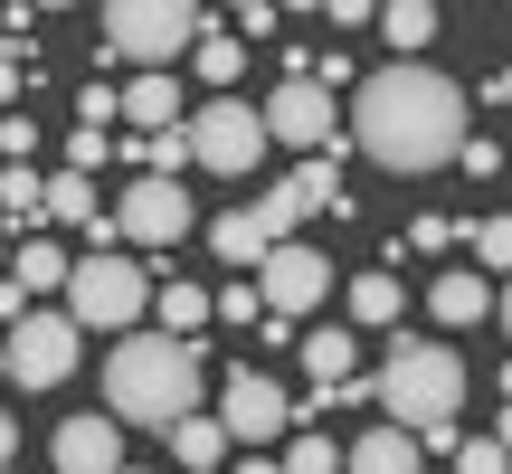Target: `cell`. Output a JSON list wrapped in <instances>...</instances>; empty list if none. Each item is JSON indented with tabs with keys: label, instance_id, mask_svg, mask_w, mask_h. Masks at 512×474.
Wrapping results in <instances>:
<instances>
[{
	"label": "cell",
	"instance_id": "8992f818",
	"mask_svg": "<svg viewBox=\"0 0 512 474\" xmlns=\"http://www.w3.org/2000/svg\"><path fill=\"white\" fill-rule=\"evenodd\" d=\"M181 133H190V162L219 171V181H247V171L266 162V124H256L247 95H219V105L181 114Z\"/></svg>",
	"mask_w": 512,
	"mask_h": 474
},
{
	"label": "cell",
	"instance_id": "8d00e7d4",
	"mask_svg": "<svg viewBox=\"0 0 512 474\" xmlns=\"http://www.w3.org/2000/svg\"><path fill=\"white\" fill-rule=\"evenodd\" d=\"M124 474H143V465H124Z\"/></svg>",
	"mask_w": 512,
	"mask_h": 474
},
{
	"label": "cell",
	"instance_id": "2e32d148",
	"mask_svg": "<svg viewBox=\"0 0 512 474\" xmlns=\"http://www.w3.org/2000/svg\"><path fill=\"white\" fill-rule=\"evenodd\" d=\"M418 465H427V456H418V437H408V427H370V437L342 456V474H418Z\"/></svg>",
	"mask_w": 512,
	"mask_h": 474
},
{
	"label": "cell",
	"instance_id": "f1b7e54d",
	"mask_svg": "<svg viewBox=\"0 0 512 474\" xmlns=\"http://www.w3.org/2000/svg\"><path fill=\"white\" fill-rule=\"evenodd\" d=\"M209 313H228V323H266V304H256V285H228V294H209Z\"/></svg>",
	"mask_w": 512,
	"mask_h": 474
},
{
	"label": "cell",
	"instance_id": "d6a6232c",
	"mask_svg": "<svg viewBox=\"0 0 512 474\" xmlns=\"http://www.w3.org/2000/svg\"><path fill=\"white\" fill-rule=\"evenodd\" d=\"M408 247H418V256H446V247H456V228H446V219H418V228H408Z\"/></svg>",
	"mask_w": 512,
	"mask_h": 474
},
{
	"label": "cell",
	"instance_id": "4fadbf2b",
	"mask_svg": "<svg viewBox=\"0 0 512 474\" xmlns=\"http://www.w3.org/2000/svg\"><path fill=\"white\" fill-rule=\"evenodd\" d=\"M48 219L57 228H86L95 256H105V237H114V219L95 209V181H86V171H57V181H48Z\"/></svg>",
	"mask_w": 512,
	"mask_h": 474
},
{
	"label": "cell",
	"instance_id": "5b68a950",
	"mask_svg": "<svg viewBox=\"0 0 512 474\" xmlns=\"http://www.w3.org/2000/svg\"><path fill=\"white\" fill-rule=\"evenodd\" d=\"M143 304H152V275L105 247V256H76V266H67V304H57V313H67L76 332H133Z\"/></svg>",
	"mask_w": 512,
	"mask_h": 474
},
{
	"label": "cell",
	"instance_id": "3957f363",
	"mask_svg": "<svg viewBox=\"0 0 512 474\" xmlns=\"http://www.w3.org/2000/svg\"><path fill=\"white\" fill-rule=\"evenodd\" d=\"M370 399L389 408L380 427L437 437V427H456V408H465V361L446 342H389V370L370 380Z\"/></svg>",
	"mask_w": 512,
	"mask_h": 474
},
{
	"label": "cell",
	"instance_id": "d4e9b609",
	"mask_svg": "<svg viewBox=\"0 0 512 474\" xmlns=\"http://www.w3.org/2000/svg\"><path fill=\"white\" fill-rule=\"evenodd\" d=\"M152 313H162L171 342H190V332L209 323V294H200V285H162V294H152Z\"/></svg>",
	"mask_w": 512,
	"mask_h": 474
},
{
	"label": "cell",
	"instance_id": "7a4b0ae2",
	"mask_svg": "<svg viewBox=\"0 0 512 474\" xmlns=\"http://www.w3.org/2000/svg\"><path fill=\"white\" fill-rule=\"evenodd\" d=\"M200 342H171V332H133V342H114V361H105V408H114V427H152L162 437L171 418H190L200 408Z\"/></svg>",
	"mask_w": 512,
	"mask_h": 474
},
{
	"label": "cell",
	"instance_id": "484cf974",
	"mask_svg": "<svg viewBox=\"0 0 512 474\" xmlns=\"http://www.w3.org/2000/svg\"><path fill=\"white\" fill-rule=\"evenodd\" d=\"M275 474H342V446H332L323 427H304V437L285 446V465H275Z\"/></svg>",
	"mask_w": 512,
	"mask_h": 474
},
{
	"label": "cell",
	"instance_id": "ac0fdd59",
	"mask_svg": "<svg viewBox=\"0 0 512 474\" xmlns=\"http://www.w3.org/2000/svg\"><path fill=\"white\" fill-rule=\"evenodd\" d=\"M162 437H171V456H181L190 474H219V456H228V437H219V418H200V408H190V418H171Z\"/></svg>",
	"mask_w": 512,
	"mask_h": 474
},
{
	"label": "cell",
	"instance_id": "4dcf8cb0",
	"mask_svg": "<svg viewBox=\"0 0 512 474\" xmlns=\"http://www.w3.org/2000/svg\"><path fill=\"white\" fill-rule=\"evenodd\" d=\"M0 152H10V162H29V152H38V124H29V114H0Z\"/></svg>",
	"mask_w": 512,
	"mask_h": 474
},
{
	"label": "cell",
	"instance_id": "4316f807",
	"mask_svg": "<svg viewBox=\"0 0 512 474\" xmlns=\"http://www.w3.org/2000/svg\"><path fill=\"white\" fill-rule=\"evenodd\" d=\"M456 474H503V437H456Z\"/></svg>",
	"mask_w": 512,
	"mask_h": 474
},
{
	"label": "cell",
	"instance_id": "8fae6325",
	"mask_svg": "<svg viewBox=\"0 0 512 474\" xmlns=\"http://www.w3.org/2000/svg\"><path fill=\"white\" fill-rule=\"evenodd\" d=\"M285 427H294L285 389H275L266 370H238L228 399H219V437H228V446H266V437H285Z\"/></svg>",
	"mask_w": 512,
	"mask_h": 474
},
{
	"label": "cell",
	"instance_id": "277c9868",
	"mask_svg": "<svg viewBox=\"0 0 512 474\" xmlns=\"http://www.w3.org/2000/svg\"><path fill=\"white\" fill-rule=\"evenodd\" d=\"M209 29V10H190V0H105V38L95 48L105 57H133L143 76H171V57H190Z\"/></svg>",
	"mask_w": 512,
	"mask_h": 474
},
{
	"label": "cell",
	"instance_id": "cb8c5ba5",
	"mask_svg": "<svg viewBox=\"0 0 512 474\" xmlns=\"http://www.w3.org/2000/svg\"><path fill=\"white\" fill-rule=\"evenodd\" d=\"M190 67H200L209 86H238V67H247V48H238V38L219 29V19H209V29H200V48H190Z\"/></svg>",
	"mask_w": 512,
	"mask_h": 474
},
{
	"label": "cell",
	"instance_id": "44dd1931",
	"mask_svg": "<svg viewBox=\"0 0 512 474\" xmlns=\"http://www.w3.org/2000/svg\"><path fill=\"white\" fill-rule=\"evenodd\" d=\"M10 266H19V294H67V266H76V256L57 247V237H29Z\"/></svg>",
	"mask_w": 512,
	"mask_h": 474
},
{
	"label": "cell",
	"instance_id": "7402d4cb",
	"mask_svg": "<svg viewBox=\"0 0 512 474\" xmlns=\"http://www.w3.org/2000/svg\"><path fill=\"white\" fill-rule=\"evenodd\" d=\"M209 256H219V266H247V275H256V266H266V228H256L247 209H228V219L209 228Z\"/></svg>",
	"mask_w": 512,
	"mask_h": 474
},
{
	"label": "cell",
	"instance_id": "e0dca14e",
	"mask_svg": "<svg viewBox=\"0 0 512 474\" xmlns=\"http://www.w3.org/2000/svg\"><path fill=\"white\" fill-rule=\"evenodd\" d=\"M294 351H304V370H313V380H323V389H342V380H361V342H351V332H304V342H294Z\"/></svg>",
	"mask_w": 512,
	"mask_h": 474
},
{
	"label": "cell",
	"instance_id": "9c48e42d",
	"mask_svg": "<svg viewBox=\"0 0 512 474\" xmlns=\"http://www.w3.org/2000/svg\"><path fill=\"white\" fill-rule=\"evenodd\" d=\"M247 285H256V304H266L275 323H294V313H313V304H323L332 266H323L313 247H304V237H285V247H266V266H256Z\"/></svg>",
	"mask_w": 512,
	"mask_h": 474
},
{
	"label": "cell",
	"instance_id": "603a6c76",
	"mask_svg": "<svg viewBox=\"0 0 512 474\" xmlns=\"http://www.w3.org/2000/svg\"><path fill=\"white\" fill-rule=\"evenodd\" d=\"M0 219H10V228H38V219H48V181H38L29 162L0 171Z\"/></svg>",
	"mask_w": 512,
	"mask_h": 474
},
{
	"label": "cell",
	"instance_id": "83f0119b",
	"mask_svg": "<svg viewBox=\"0 0 512 474\" xmlns=\"http://www.w3.org/2000/svg\"><path fill=\"white\" fill-rule=\"evenodd\" d=\"M105 152H114V143H105V133H86V124H76V133H67V171H86V181H95V162H105Z\"/></svg>",
	"mask_w": 512,
	"mask_h": 474
},
{
	"label": "cell",
	"instance_id": "30bf717a",
	"mask_svg": "<svg viewBox=\"0 0 512 474\" xmlns=\"http://www.w3.org/2000/svg\"><path fill=\"white\" fill-rule=\"evenodd\" d=\"M114 237H133V247H181L190 237V190L181 181H133L124 209H114Z\"/></svg>",
	"mask_w": 512,
	"mask_h": 474
},
{
	"label": "cell",
	"instance_id": "d6986e66",
	"mask_svg": "<svg viewBox=\"0 0 512 474\" xmlns=\"http://www.w3.org/2000/svg\"><path fill=\"white\" fill-rule=\"evenodd\" d=\"M399 304H408L399 275H380V266L351 275V323H361V332H389V323H399Z\"/></svg>",
	"mask_w": 512,
	"mask_h": 474
},
{
	"label": "cell",
	"instance_id": "836d02e7",
	"mask_svg": "<svg viewBox=\"0 0 512 474\" xmlns=\"http://www.w3.org/2000/svg\"><path fill=\"white\" fill-rule=\"evenodd\" d=\"M19 86H29V76H19V57H0V114L19 105Z\"/></svg>",
	"mask_w": 512,
	"mask_h": 474
},
{
	"label": "cell",
	"instance_id": "1f68e13d",
	"mask_svg": "<svg viewBox=\"0 0 512 474\" xmlns=\"http://www.w3.org/2000/svg\"><path fill=\"white\" fill-rule=\"evenodd\" d=\"M76 114H86V133H105V114H114V86H105V76H95V86L76 95Z\"/></svg>",
	"mask_w": 512,
	"mask_h": 474
},
{
	"label": "cell",
	"instance_id": "7c38bea8",
	"mask_svg": "<svg viewBox=\"0 0 512 474\" xmlns=\"http://www.w3.org/2000/svg\"><path fill=\"white\" fill-rule=\"evenodd\" d=\"M57 474H124V427L114 418H67L57 427Z\"/></svg>",
	"mask_w": 512,
	"mask_h": 474
},
{
	"label": "cell",
	"instance_id": "ffe728a7",
	"mask_svg": "<svg viewBox=\"0 0 512 474\" xmlns=\"http://www.w3.org/2000/svg\"><path fill=\"white\" fill-rule=\"evenodd\" d=\"M370 29H380L399 57H418L427 38H437V10H427V0H389V10H370Z\"/></svg>",
	"mask_w": 512,
	"mask_h": 474
},
{
	"label": "cell",
	"instance_id": "5bb4252c",
	"mask_svg": "<svg viewBox=\"0 0 512 474\" xmlns=\"http://www.w3.org/2000/svg\"><path fill=\"white\" fill-rule=\"evenodd\" d=\"M427 304H437V323H456V332H465V323H494V275H475V266H446Z\"/></svg>",
	"mask_w": 512,
	"mask_h": 474
},
{
	"label": "cell",
	"instance_id": "ba28073f",
	"mask_svg": "<svg viewBox=\"0 0 512 474\" xmlns=\"http://www.w3.org/2000/svg\"><path fill=\"white\" fill-rule=\"evenodd\" d=\"M256 124H266V143H294V152H323L332 162V143H342V105H332L313 76H285V86L256 105Z\"/></svg>",
	"mask_w": 512,
	"mask_h": 474
},
{
	"label": "cell",
	"instance_id": "d590c367",
	"mask_svg": "<svg viewBox=\"0 0 512 474\" xmlns=\"http://www.w3.org/2000/svg\"><path fill=\"white\" fill-rule=\"evenodd\" d=\"M238 474H275V465H256V456H247V465H238Z\"/></svg>",
	"mask_w": 512,
	"mask_h": 474
},
{
	"label": "cell",
	"instance_id": "f546056e",
	"mask_svg": "<svg viewBox=\"0 0 512 474\" xmlns=\"http://www.w3.org/2000/svg\"><path fill=\"white\" fill-rule=\"evenodd\" d=\"M475 256H484V266H503V256H512V219H484V228H475ZM484 266H475V275H484Z\"/></svg>",
	"mask_w": 512,
	"mask_h": 474
},
{
	"label": "cell",
	"instance_id": "74e56055",
	"mask_svg": "<svg viewBox=\"0 0 512 474\" xmlns=\"http://www.w3.org/2000/svg\"><path fill=\"white\" fill-rule=\"evenodd\" d=\"M0 474H19V465H0Z\"/></svg>",
	"mask_w": 512,
	"mask_h": 474
},
{
	"label": "cell",
	"instance_id": "9a60e30c",
	"mask_svg": "<svg viewBox=\"0 0 512 474\" xmlns=\"http://www.w3.org/2000/svg\"><path fill=\"white\" fill-rule=\"evenodd\" d=\"M114 114H133V133H171V124H181V76H133V86L124 95H114Z\"/></svg>",
	"mask_w": 512,
	"mask_h": 474
},
{
	"label": "cell",
	"instance_id": "6da1fadb",
	"mask_svg": "<svg viewBox=\"0 0 512 474\" xmlns=\"http://www.w3.org/2000/svg\"><path fill=\"white\" fill-rule=\"evenodd\" d=\"M351 143L370 152L380 171H446L465 152V86L446 67H427V57H389V67H370L361 86H351Z\"/></svg>",
	"mask_w": 512,
	"mask_h": 474
},
{
	"label": "cell",
	"instance_id": "52a82bcc",
	"mask_svg": "<svg viewBox=\"0 0 512 474\" xmlns=\"http://www.w3.org/2000/svg\"><path fill=\"white\" fill-rule=\"evenodd\" d=\"M76 351H86V332H76L57 304H38V313H19V323H10V351H0V370H10L19 389H57V380L76 370Z\"/></svg>",
	"mask_w": 512,
	"mask_h": 474
},
{
	"label": "cell",
	"instance_id": "e575fe53",
	"mask_svg": "<svg viewBox=\"0 0 512 474\" xmlns=\"http://www.w3.org/2000/svg\"><path fill=\"white\" fill-rule=\"evenodd\" d=\"M10 456H19V418L0 408V465H10Z\"/></svg>",
	"mask_w": 512,
	"mask_h": 474
}]
</instances>
